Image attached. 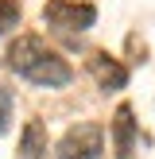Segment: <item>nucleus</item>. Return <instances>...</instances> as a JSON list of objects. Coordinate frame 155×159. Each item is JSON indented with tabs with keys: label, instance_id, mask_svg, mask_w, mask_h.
<instances>
[{
	"label": "nucleus",
	"instance_id": "obj_1",
	"mask_svg": "<svg viewBox=\"0 0 155 159\" xmlns=\"http://www.w3.org/2000/svg\"><path fill=\"white\" fill-rule=\"evenodd\" d=\"M4 58H8V70H16L20 78H27L31 85H43V89H58V85H66L74 78L70 62L58 58L39 35H20L8 47Z\"/></svg>",
	"mask_w": 155,
	"mask_h": 159
},
{
	"label": "nucleus",
	"instance_id": "obj_2",
	"mask_svg": "<svg viewBox=\"0 0 155 159\" xmlns=\"http://www.w3.org/2000/svg\"><path fill=\"white\" fill-rule=\"evenodd\" d=\"M101 152H105V132H101V124L82 120V124H74V128L58 140L54 159H101Z\"/></svg>",
	"mask_w": 155,
	"mask_h": 159
},
{
	"label": "nucleus",
	"instance_id": "obj_3",
	"mask_svg": "<svg viewBox=\"0 0 155 159\" xmlns=\"http://www.w3.org/2000/svg\"><path fill=\"white\" fill-rule=\"evenodd\" d=\"M43 20L54 31H85L97 23V8L93 4H78V0H46Z\"/></svg>",
	"mask_w": 155,
	"mask_h": 159
},
{
	"label": "nucleus",
	"instance_id": "obj_4",
	"mask_svg": "<svg viewBox=\"0 0 155 159\" xmlns=\"http://www.w3.org/2000/svg\"><path fill=\"white\" fill-rule=\"evenodd\" d=\"M113 152H116V159H136V120H132V105H120L113 113Z\"/></svg>",
	"mask_w": 155,
	"mask_h": 159
},
{
	"label": "nucleus",
	"instance_id": "obj_5",
	"mask_svg": "<svg viewBox=\"0 0 155 159\" xmlns=\"http://www.w3.org/2000/svg\"><path fill=\"white\" fill-rule=\"evenodd\" d=\"M89 74H93V82H97L101 89H124V85H128V70L116 58H108L105 51L89 54Z\"/></svg>",
	"mask_w": 155,
	"mask_h": 159
},
{
	"label": "nucleus",
	"instance_id": "obj_6",
	"mask_svg": "<svg viewBox=\"0 0 155 159\" xmlns=\"http://www.w3.org/2000/svg\"><path fill=\"white\" fill-rule=\"evenodd\" d=\"M20 159H46V128H43V120H27L23 124Z\"/></svg>",
	"mask_w": 155,
	"mask_h": 159
},
{
	"label": "nucleus",
	"instance_id": "obj_7",
	"mask_svg": "<svg viewBox=\"0 0 155 159\" xmlns=\"http://www.w3.org/2000/svg\"><path fill=\"white\" fill-rule=\"evenodd\" d=\"M20 23V0H0V35Z\"/></svg>",
	"mask_w": 155,
	"mask_h": 159
},
{
	"label": "nucleus",
	"instance_id": "obj_8",
	"mask_svg": "<svg viewBox=\"0 0 155 159\" xmlns=\"http://www.w3.org/2000/svg\"><path fill=\"white\" fill-rule=\"evenodd\" d=\"M8 120H12V89L0 85V132H8Z\"/></svg>",
	"mask_w": 155,
	"mask_h": 159
}]
</instances>
